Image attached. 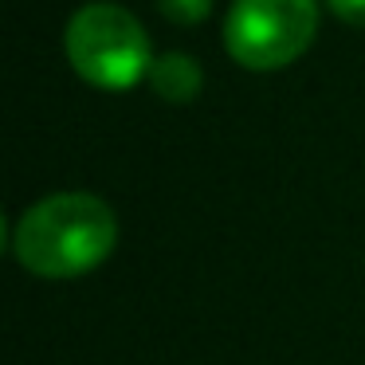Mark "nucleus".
<instances>
[{"label":"nucleus","instance_id":"obj_1","mask_svg":"<svg viewBox=\"0 0 365 365\" xmlns=\"http://www.w3.org/2000/svg\"><path fill=\"white\" fill-rule=\"evenodd\" d=\"M118 244L110 205L91 192H56L32 205L16 224L12 252L40 279H79L95 271Z\"/></svg>","mask_w":365,"mask_h":365},{"label":"nucleus","instance_id":"obj_2","mask_svg":"<svg viewBox=\"0 0 365 365\" xmlns=\"http://www.w3.org/2000/svg\"><path fill=\"white\" fill-rule=\"evenodd\" d=\"M63 51L75 75L98 91H130L150 79L153 48L134 12L118 4H87L67 20Z\"/></svg>","mask_w":365,"mask_h":365},{"label":"nucleus","instance_id":"obj_3","mask_svg":"<svg viewBox=\"0 0 365 365\" xmlns=\"http://www.w3.org/2000/svg\"><path fill=\"white\" fill-rule=\"evenodd\" d=\"M318 36V0H232L224 48L247 71L294 63Z\"/></svg>","mask_w":365,"mask_h":365},{"label":"nucleus","instance_id":"obj_4","mask_svg":"<svg viewBox=\"0 0 365 365\" xmlns=\"http://www.w3.org/2000/svg\"><path fill=\"white\" fill-rule=\"evenodd\" d=\"M150 87L165 103H192L200 95V87H205V71L185 51H165L150 67Z\"/></svg>","mask_w":365,"mask_h":365},{"label":"nucleus","instance_id":"obj_5","mask_svg":"<svg viewBox=\"0 0 365 365\" xmlns=\"http://www.w3.org/2000/svg\"><path fill=\"white\" fill-rule=\"evenodd\" d=\"M158 4V12L165 20H173V24H205L208 16H212V0H153Z\"/></svg>","mask_w":365,"mask_h":365},{"label":"nucleus","instance_id":"obj_6","mask_svg":"<svg viewBox=\"0 0 365 365\" xmlns=\"http://www.w3.org/2000/svg\"><path fill=\"white\" fill-rule=\"evenodd\" d=\"M330 12L341 20V24H354V28H365V0H326Z\"/></svg>","mask_w":365,"mask_h":365}]
</instances>
